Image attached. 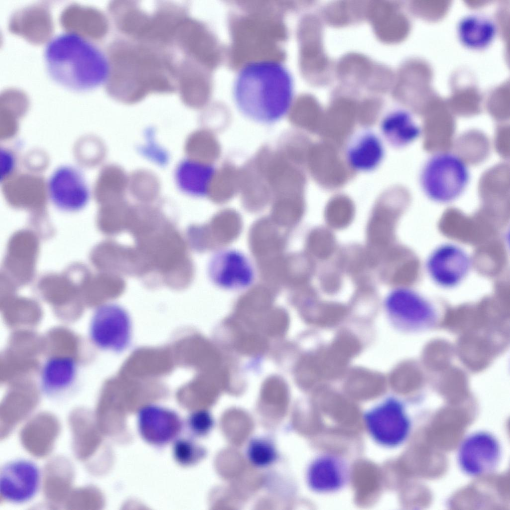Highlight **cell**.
Masks as SVG:
<instances>
[{"mask_svg":"<svg viewBox=\"0 0 510 510\" xmlns=\"http://www.w3.org/2000/svg\"><path fill=\"white\" fill-rule=\"evenodd\" d=\"M233 96L238 109L247 118L260 123H273L291 108L293 78L281 63L271 60L250 62L238 72Z\"/></svg>","mask_w":510,"mask_h":510,"instance_id":"6da1fadb","label":"cell"},{"mask_svg":"<svg viewBox=\"0 0 510 510\" xmlns=\"http://www.w3.org/2000/svg\"><path fill=\"white\" fill-rule=\"evenodd\" d=\"M43 59L49 77L75 92H86L105 84L111 74L108 56L96 43L74 31L55 35L46 43Z\"/></svg>","mask_w":510,"mask_h":510,"instance_id":"7a4b0ae2","label":"cell"},{"mask_svg":"<svg viewBox=\"0 0 510 510\" xmlns=\"http://www.w3.org/2000/svg\"><path fill=\"white\" fill-rule=\"evenodd\" d=\"M470 179L469 169L457 155L440 152L431 156L421 170L419 183L424 194L431 200L447 204L459 197Z\"/></svg>","mask_w":510,"mask_h":510,"instance_id":"3957f363","label":"cell"},{"mask_svg":"<svg viewBox=\"0 0 510 510\" xmlns=\"http://www.w3.org/2000/svg\"><path fill=\"white\" fill-rule=\"evenodd\" d=\"M367 429L373 440L381 446L395 448L409 438L412 420L405 404L391 397L368 411L364 415Z\"/></svg>","mask_w":510,"mask_h":510,"instance_id":"277c9868","label":"cell"},{"mask_svg":"<svg viewBox=\"0 0 510 510\" xmlns=\"http://www.w3.org/2000/svg\"><path fill=\"white\" fill-rule=\"evenodd\" d=\"M90 342L97 349L114 352L122 351L128 345L131 323L125 309L115 303H106L93 311L88 325Z\"/></svg>","mask_w":510,"mask_h":510,"instance_id":"5b68a950","label":"cell"},{"mask_svg":"<svg viewBox=\"0 0 510 510\" xmlns=\"http://www.w3.org/2000/svg\"><path fill=\"white\" fill-rule=\"evenodd\" d=\"M48 198L59 210L75 213L84 209L90 201L91 189L83 172L71 164L54 169L46 182Z\"/></svg>","mask_w":510,"mask_h":510,"instance_id":"8992f818","label":"cell"},{"mask_svg":"<svg viewBox=\"0 0 510 510\" xmlns=\"http://www.w3.org/2000/svg\"><path fill=\"white\" fill-rule=\"evenodd\" d=\"M502 447L498 439L486 430L473 432L461 442L457 451V462L468 476L478 478L496 471L501 460Z\"/></svg>","mask_w":510,"mask_h":510,"instance_id":"52a82bcc","label":"cell"},{"mask_svg":"<svg viewBox=\"0 0 510 510\" xmlns=\"http://www.w3.org/2000/svg\"><path fill=\"white\" fill-rule=\"evenodd\" d=\"M41 484V470L32 460L15 458L0 467V495L7 503L21 505L30 502L38 494Z\"/></svg>","mask_w":510,"mask_h":510,"instance_id":"ba28073f","label":"cell"},{"mask_svg":"<svg viewBox=\"0 0 510 510\" xmlns=\"http://www.w3.org/2000/svg\"><path fill=\"white\" fill-rule=\"evenodd\" d=\"M386 307L388 312L405 329L421 332L436 325L438 314L434 305L414 290L399 286L387 296Z\"/></svg>","mask_w":510,"mask_h":510,"instance_id":"9c48e42d","label":"cell"},{"mask_svg":"<svg viewBox=\"0 0 510 510\" xmlns=\"http://www.w3.org/2000/svg\"><path fill=\"white\" fill-rule=\"evenodd\" d=\"M471 266L470 255L463 248L446 243L439 245L431 252L425 263V269L436 285L451 289L464 281Z\"/></svg>","mask_w":510,"mask_h":510,"instance_id":"30bf717a","label":"cell"},{"mask_svg":"<svg viewBox=\"0 0 510 510\" xmlns=\"http://www.w3.org/2000/svg\"><path fill=\"white\" fill-rule=\"evenodd\" d=\"M80 368L74 358L53 356L43 363L39 376L41 392L47 398L62 401L72 396L79 388Z\"/></svg>","mask_w":510,"mask_h":510,"instance_id":"8fae6325","label":"cell"},{"mask_svg":"<svg viewBox=\"0 0 510 510\" xmlns=\"http://www.w3.org/2000/svg\"><path fill=\"white\" fill-rule=\"evenodd\" d=\"M137 427L140 436L146 442L162 446L178 438L183 423L174 411L148 404L141 408L138 412Z\"/></svg>","mask_w":510,"mask_h":510,"instance_id":"7c38bea8","label":"cell"},{"mask_svg":"<svg viewBox=\"0 0 510 510\" xmlns=\"http://www.w3.org/2000/svg\"><path fill=\"white\" fill-rule=\"evenodd\" d=\"M209 274L217 285L226 289H243L253 281V267L242 253L229 250L215 254L211 259Z\"/></svg>","mask_w":510,"mask_h":510,"instance_id":"4fadbf2b","label":"cell"},{"mask_svg":"<svg viewBox=\"0 0 510 510\" xmlns=\"http://www.w3.org/2000/svg\"><path fill=\"white\" fill-rule=\"evenodd\" d=\"M385 149L382 140L374 131L363 130L356 134L348 143L345 157L349 166L359 172L376 169L383 160Z\"/></svg>","mask_w":510,"mask_h":510,"instance_id":"5bb4252c","label":"cell"},{"mask_svg":"<svg viewBox=\"0 0 510 510\" xmlns=\"http://www.w3.org/2000/svg\"><path fill=\"white\" fill-rule=\"evenodd\" d=\"M347 479V469L344 462L332 455H323L309 465L306 480L309 488L320 493H331L340 490Z\"/></svg>","mask_w":510,"mask_h":510,"instance_id":"9a60e30c","label":"cell"},{"mask_svg":"<svg viewBox=\"0 0 510 510\" xmlns=\"http://www.w3.org/2000/svg\"><path fill=\"white\" fill-rule=\"evenodd\" d=\"M380 128L384 139L396 148H404L421 134V128L411 114L402 109L392 110L382 118Z\"/></svg>","mask_w":510,"mask_h":510,"instance_id":"2e32d148","label":"cell"},{"mask_svg":"<svg viewBox=\"0 0 510 510\" xmlns=\"http://www.w3.org/2000/svg\"><path fill=\"white\" fill-rule=\"evenodd\" d=\"M496 31V28L492 21L477 14L464 17L458 27V35L462 42L474 49L488 45L493 40Z\"/></svg>","mask_w":510,"mask_h":510,"instance_id":"e0dca14e","label":"cell"},{"mask_svg":"<svg viewBox=\"0 0 510 510\" xmlns=\"http://www.w3.org/2000/svg\"><path fill=\"white\" fill-rule=\"evenodd\" d=\"M246 455L249 462L259 468L272 465L278 456L274 443L263 437H255L250 440L247 447Z\"/></svg>","mask_w":510,"mask_h":510,"instance_id":"ac0fdd59","label":"cell"},{"mask_svg":"<svg viewBox=\"0 0 510 510\" xmlns=\"http://www.w3.org/2000/svg\"><path fill=\"white\" fill-rule=\"evenodd\" d=\"M172 446L174 460L183 466H191L200 461L205 455L203 447L190 438L176 439Z\"/></svg>","mask_w":510,"mask_h":510,"instance_id":"d6986e66","label":"cell"},{"mask_svg":"<svg viewBox=\"0 0 510 510\" xmlns=\"http://www.w3.org/2000/svg\"><path fill=\"white\" fill-rule=\"evenodd\" d=\"M311 239L312 253L320 260L329 258L336 250V238L328 229H316L312 234Z\"/></svg>","mask_w":510,"mask_h":510,"instance_id":"ffe728a7","label":"cell"},{"mask_svg":"<svg viewBox=\"0 0 510 510\" xmlns=\"http://www.w3.org/2000/svg\"><path fill=\"white\" fill-rule=\"evenodd\" d=\"M214 424L211 414L205 410H196L187 419V426L194 436L203 437L208 434Z\"/></svg>","mask_w":510,"mask_h":510,"instance_id":"44dd1931","label":"cell"},{"mask_svg":"<svg viewBox=\"0 0 510 510\" xmlns=\"http://www.w3.org/2000/svg\"><path fill=\"white\" fill-rule=\"evenodd\" d=\"M339 268L326 269L320 275V286L328 291H334L340 289L342 278Z\"/></svg>","mask_w":510,"mask_h":510,"instance_id":"7402d4cb","label":"cell"}]
</instances>
